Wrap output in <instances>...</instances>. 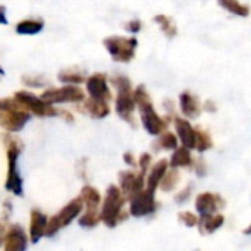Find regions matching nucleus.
<instances>
[{
	"label": "nucleus",
	"instance_id": "obj_19",
	"mask_svg": "<svg viewBox=\"0 0 251 251\" xmlns=\"http://www.w3.org/2000/svg\"><path fill=\"white\" fill-rule=\"evenodd\" d=\"M219 4H221L224 9H226V10H229V12L238 15V16H247V15L250 13L249 6L241 4L238 0H219Z\"/></svg>",
	"mask_w": 251,
	"mask_h": 251
},
{
	"label": "nucleus",
	"instance_id": "obj_8",
	"mask_svg": "<svg viewBox=\"0 0 251 251\" xmlns=\"http://www.w3.org/2000/svg\"><path fill=\"white\" fill-rule=\"evenodd\" d=\"M87 91L90 94V99L99 101H107L110 99V90L103 74H94L87 79Z\"/></svg>",
	"mask_w": 251,
	"mask_h": 251
},
{
	"label": "nucleus",
	"instance_id": "obj_11",
	"mask_svg": "<svg viewBox=\"0 0 251 251\" xmlns=\"http://www.w3.org/2000/svg\"><path fill=\"white\" fill-rule=\"evenodd\" d=\"M47 216L43 215L40 210H32L31 212V225H29V240L31 243H38L41 237L46 235V228H47Z\"/></svg>",
	"mask_w": 251,
	"mask_h": 251
},
{
	"label": "nucleus",
	"instance_id": "obj_28",
	"mask_svg": "<svg viewBox=\"0 0 251 251\" xmlns=\"http://www.w3.org/2000/svg\"><path fill=\"white\" fill-rule=\"evenodd\" d=\"M149 162H150V156H149V154H144V156L141 157V160H140L141 168H143V169H146V168H147V165H149Z\"/></svg>",
	"mask_w": 251,
	"mask_h": 251
},
{
	"label": "nucleus",
	"instance_id": "obj_20",
	"mask_svg": "<svg viewBox=\"0 0 251 251\" xmlns=\"http://www.w3.org/2000/svg\"><path fill=\"white\" fill-rule=\"evenodd\" d=\"M215 196L212 194H201L199 199H197V210L201 213V215H209L210 212L215 210Z\"/></svg>",
	"mask_w": 251,
	"mask_h": 251
},
{
	"label": "nucleus",
	"instance_id": "obj_10",
	"mask_svg": "<svg viewBox=\"0 0 251 251\" xmlns=\"http://www.w3.org/2000/svg\"><path fill=\"white\" fill-rule=\"evenodd\" d=\"M28 247V238L25 231L19 225H13L4 235V251H25Z\"/></svg>",
	"mask_w": 251,
	"mask_h": 251
},
{
	"label": "nucleus",
	"instance_id": "obj_31",
	"mask_svg": "<svg viewBox=\"0 0 251 251\" xmlns=\"http://www.w3.org/2000/svg\"><path fill=\"white\" fill-rule=\"evenodd\" d=\"M246 234H251V226L247 229V231H246Z\"/></svg>",
	"mask_w": 251,
	"mask_h": 251
},
{
	"label": "nucleus",
	"instance_id": "obj_18",
	"mask_svg": "<svg viewBox=\"0 0 251 251\" xmlns=\"http://www.w3.org/2000/svg\"><path fill=\"white\" fill-rule=\"evenodd\" d=\"M181 109L187 116H197L199 115V104L194 97H191L188 93L181 94Z\"/></svg>",
	"mask_w": 251,
	"mask_h": 251
},
{
	"label": "nucleus",
	"instance_id": "obj_23",
	"mask_svg": "<svg viewBox=\"0 0 251 251\" xmlns=\"http://www.w3.org/2000/svg\"><path fill=\"white\" fill-rule=\"evenodd\" d=\"M154 21L160 25V28L163 29V32L166 34V35H175L176 34V28L174 26V24H172V21L169 19V18H166V16H163V15H159V16H156L154 18Z\"/></svg>",
	"mask_w": 251,
	"mask_h": 251
},
{
	"label": "nucleus",
	"instance_id": "obj_32",
	"mask_svg": "<svg viewBox=\"0 0 251 251\" xmlns=\"http://www.w3.org/2000/svg\"><path fill=\"white\" fill-rule=\"evenodd\" d=\"M1 75H3V69L0 68V76H1Z\"/></svg>",
	"mask_w": 251,
	"mask_h": 251
},
{
	"label": "nucleus",
	"instance_id": "obj_30",
	"mask_svg": "<svg viewBox=\"0 0 251 251\" xmlns=\"http://www.w3.org/2000/svg\"><path fill=\"white\" fill-rule=\"evenodd\" d=\"M4 235H6V234H4V229L0 226V246H1V243L4 241Z\"/></svg>",
	"mask_w": 251,
	"mask_h": 251
},
{
	"label": "nucleus",
	"instance_id": "obj_7",
	"mask_svg": "<svg viewBox=\"0 0 251 251\" xmlns=\"http://www.w3.org/2000/svg\"><path fill=\"white\" fill-rule=\"evenodd\" d=\"M131 215L140 218L154 212V196L153 191H140L131 199Z\"/></svg>",
	"mask_w": 251,
	"mask_h": 251
},
{
	"label": "nucleus",
	"instance_id": "obj_27",
	"mask_svg": "<svg viewBox=\"0 0 251 251\" xmlns=\"http://www.w3.org/2000/svg\"><path fill=\"white\" fill-rule=\"evenodd\" d=\"M140 28H141V24H140L138 21H132V22H129V24L126 25V29H128L129 32H138Z\"/></svg>",
	"mask_w": 251,
	"mask_h": 251
},
{
	"label": "nucleus",
	"instance_id": "obj_3",
	"mask_svg": "<svg viewBox=\"0 0 251 251\" xmlns=\"http://www.w3.org/2000/svg\"><path fill=\"white\" fill-rule=\"evenodd\" d=\"M82 207H84V204H82L81 199H75L69 204H66L57 215H54L51 219H49L47 228H46V235L53 237L59 229L68 226L76 216H79Z\"/></svg>",
	"mask_w": 251,
	"mask_h": 251
},
{
	"label": "nucleus",
	"instance_id": "obj_16",
	"mask_svg": "<svg viewBox=\"0 0 251 251\" xmlns=\"http://www.w3.org/2000/svg\"><path fill=\"white\" fill-rule=\"evenodd\" d=\"M43 28H44L43 21H40V19H25V21H21L16 25L15 29L21 35H34V34H38Z\"/></svg>",
	"mask_w": 251,
	"mask_h": 251
},
{
	"label": "nucleus",
	"instance_id": "obj_15",
	"mask_svg": "<svg viewBox=\"0 0 251 251\" xmlns=\"http://www.w3.org/2000/svg\"><path fill=\"white\" fill-rule=\"evenodd\" d=\"M84 109L91 118H97V119H101L109 115L107 101H99L94 99H88L84 104Z\"/></svg>",
	"mask_w": 251,
	"mask_h": 251
},
{
	"label": "nucleus",
	"instance_id": "obj_17",
	"mask_svg": "<svg viewBox=\"0 0 251 251\" xmlns=\"http://www.w3.org/2000/svg\"><path fill=\"white\" fill-rule=\"evenodd\" d=\"M166 168H168V163L165 160H160L151 171V174L149 175V179H147V187H149V191H154V188L162 182L163 179V175L166 174Z\"/></svg>",
	"mask_w": 251,
	"mask_h": 251
},
{
	"label": "nucleus",
	"instance_id": "obj_2",
	"mask_svg": "<svg viewBox=\"0 0 251 251\" xmlns=\"http://www.w3.org/2000/svg\"><path fill=\"white\" fill-rule=\"evenodd\" d=\"M124 197L122 193L118 187L110 185L107 193H106V199H104V204L101 209V215L100 219L109 225V226H115L119 222V216H121V210L124 206Z\"/></svg>",
	"mask_w": 251,
	"mask_h": 251
},
{
	"label": "nucleus",
	"instance_id": "obj_4",
	"mask_svg": "<svg viewBox=\"0 0 251 251\" xmlns=\"http://www.w3.org/2000/svg\"><path fill=\"white\" fill-rule=\"evenodd\" d=\"M104 46L113 60L116 62H129L134 57L137 40L126 37H109L104 40Z\"/></svg>",
	"mask_w": 251,
	"mask_h": 251
},
{
	"label": "nucleus",
	"instance_id": "obj_13",
	"mask_svg": "<svg viewBox=\"0 0 251 251\" xmlns=\"http://www.w3.org/2000/svg\"><path fill=\"white\" fill-rule=\"evenodd\" d=\"M176 131L179 134V138H181L182 144L187 149L197 147V134L194 132V129L191 128V125L187 121L178 119L176 121Z\"/></svg>",
	"mask_w": 251,
	"mask_h": 251
},
{
	"label": "nucleus",
	"instance_id": "obj_1",
	"mask_svg": "<svg viewBox=\"0 0 251 251\" xmlns=\"http://www.w3.org/2000/svg\"><path fill=\"white\" fill-rule=\"evenodd\" d=\"M7 160H9V171L6 179V190L13 193L15 196H22V179L18 171V156L22 150V144L16 137L7 135Z\"/></svg>",
	"mask_w": 251,
	"mask_h": 251
},
{
	"label": "nucleus",
	"instance_id": "obj_6",
	"mask_svg": "<svg viewBox=\"0 0 251 251\" xmlns=\"http://www.w3.org/2000/svg\"><path fill=\"white\" fill-rule=\"evenodd\" d=\"M15 100L19 101L24 106L25 110H31L37 116H54V115H59V112L56 109H53V106L47 104L46 101L41 100V97H35L34 94H31L28 91H18L15 94Z\"/></svg>",
	"mask_w": 251,
	"mask_h": 251
},
{
	"label": "nucleus",
	"instance_id": "obj_24",
	"mask_svg": "<svg viewBox=\"0 0 251 251\" xmlns=\"http://www.w3.org/2000/svg\"><path fill=\"white\" fill-rule=\"evenodd\" d=\"M191 162V159H190V153L185 150V149H179L175 154H174V157H172V166H185V165H188Z\"/></svg>",
	"mask_w": 251,
	"mask_h": 251
},
{
	"label": "nucleus",
	"instance_id": "obj_25",
	"mask_svg": "<svg viewBox=\"0 0 251 251\" xmlns=\"http://www.w3.org/2000/svg\"><path fill=\"white\" fill-rule=\"evenodd\" d=\"M222 222H224L222 216H213V218L206 216V218L203 219V226L207 228L209 231H215L216 228H219V226L222 225Z\"/></svg>",
	"mask_w": 251,
	"mask_h": 251
},
{
	"label": "nucleus",
	"instance_id": "obj_29",
	"mask_svg": "<svg viewBox=\"0 0 251 251\" xmlns=\"http://www.w3.org/2000/svg\"><path fill=\"white\" fill-rule=\"evenodd\" d=\"M0 24L1 25H7V18H6V13H4L3 7H0Z\"/></svg>",
	"mask_w": 251,
	"mask_h": 251
},
{
	"label": "nucleus",
	"instance_id": "obj_5",
	"mask_svg": "<svg viewBox=\"0 0 251 251\" xmlns=\"http://www.w3.org/2000/svg\"><path fill=\"white\" fill-rule=\"evenodd\" d=\"M41 100L46 101L47 104H56V103H78L84 100V93L82 90H79L75 85H65L62 88H53V90H47L46 93H43Z\"/></svg>",
	"mask_w": 251,
	"mask_h": 251
},
{
	"label": "nucleus",
	"instance_id": "obj_21",
	"mask_svg": "<svg viewBox=\"0 0 251 251\" xmlns=\"http://www.w3.org/2000/svg\"><path fill=\"white\" fill-rule=\"evenodd\" d=\"M59 79L65 84H79L85 79L84 74L75 69H66L59 74Z\"/></svg>",
	"mask_w": 251,
	"mask_h": 251
},
{
	"label": "nucleus",
	"instance_id": "obj_9",
	"mask_svg": "<svg viewBox=\"0 0 251 251\" xmlns=\"http://www.w3.org/2000/svg\"><path fill=\"white\" fill-rule=\"evenodd\" d=\"M29 113L26 110H12L3 112L0 115V125L9 132H18L29 121Z\"/></svg>",
	"mask_w": 251,
	"mask_h": 251
},
{
	"label": "nucleus",
	"instance_id": "obj_12",
	"mask_svg": "<svg viewBox=\"0 0 251 251\" xmlns=\"http://www.w3.org/2000/svg\"><path fill=\"white\" fill-rule=\"evenodd\" d=\"M134 109H135V101H134V96L131 90L119 91L118 99H116V112L119 113V116L129 121Z\"/></svg>",
	"mask_w": 251,
	"mask_h": 251
},
{
	"label": "nucleus",
	"instance_id": "obj_26",
	"mask_svg": "<svg viewBox=\"0 0 251 251\" xmlns=\"http://www.w3.org/2000/svg\"><path fill=\"white\" fill-rule=\"evenodd\" d=\"M160 144H162L165 149H175V147H176V138H175L172 134H165V135L160 138Z\"/></svg>",
	"mask_w": 251,
	"mask_h": 251
},
{
	"label": "nucleus",
	"instance_id": "obj_22",
	"mask_svg": "<svg viewBox=\"0 0 251 251\" xmlns=\"http://www.w3.org/2000/svg\"><path fill=\"white\" fill-rule=\"evenodd\" d=\"M99 222H100V215L97 212H85V215L79 218V225L84 228H93Z\"/></svg>",
	"mask_w": 251,
	"mask_h": 251
},
{
	"label": "nucleus",
	"instance_id": "obj_14",
	"mask_svg": "<svg viewBox=\"0 0 251 251\" xmlns=\"http://www.w3.org/2000/svg\"><path fill=\"white\" fill-rule=\"evenodd\" d=\"M79 199H81L84 207L87 209V212H97V207L100 204V194L97 193L96 188H93L90 185L84 187Z\"/></svg>",
	"mask_w": 251,
	"mask_h": 251
}]
</instances>
